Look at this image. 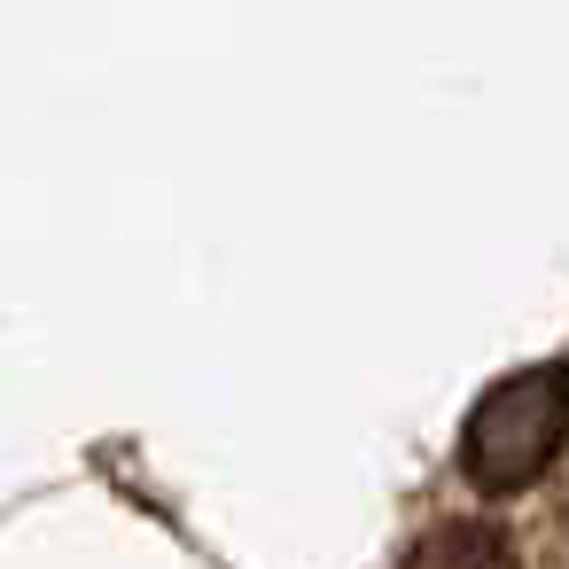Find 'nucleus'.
Returning <instances> with one entry per match:
<instances>
[{
  "instance_id": "1",
  "label": "nucleus",
  "mask_w": 569,
  "mask_h": 569,
  "mask_svg": "<svg viewBox=\"0 0 569 569\" xmlns=\"http://www.w3.org/2000/svg\"><path fill=\"white\" fill-rule=\"evenodd\" d=\"M561 452H569V367H522V375H507L499 390L476 398V413L460 429V468L491 499L530 491Z\"/></svg>"
},
{
  "instance_id": "2",
  "label": "nucleus",
  "mask_w": 569,
  "mask_h": 569,
  "mask_svg": "<svg viewBox=\"0 0 569 569\" xmlns=\"http://www.w3.org/2000/svg\"><path fill=\"white\" fill-rule=\"evenodd\" d=\"M406 569H515V553H507V538L491 522H437L413 546Z\"/></svg>"
},
{
  "instance_id": "3",
  "label": "nucleus",
  "mask_w": 569,
  "mask_h": 569,
  "mask_svg": "<svg viewBox=\"0 0 569 569\" xmlns=\"http://www.w3.org/2000/svg\"><path fill=\"white\" fill-rule=\"evenodd\" d=\"M553 515H561V530H569V468H561V499H553Z\"/></svg>"
}]
</instances>
